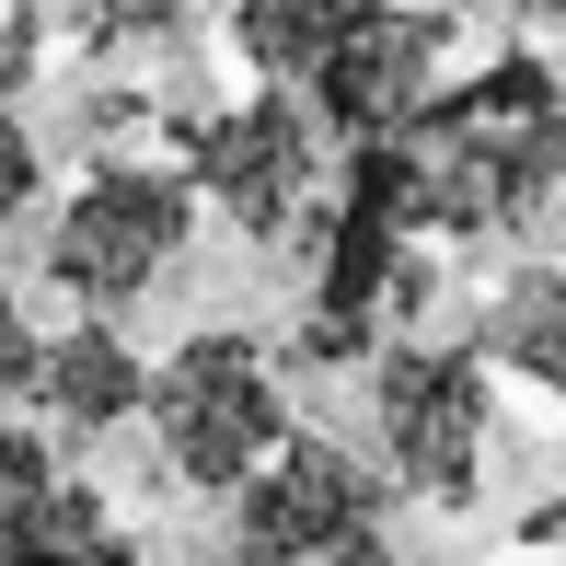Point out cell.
<instances>
[{"mask_svg": "<svg viewBox=\"0 0 566 566\" xmlns=\"http://www.w3.org/2000/svg\"><path fill=\"white\" fill-rule=\"evenodd\" d=\"M405 186H417V231H521L566 186V82L544 46H497L474 82H440L428 116L405 127Z\"/></svg>", "mask_w": 566, "mask_h": 566, "instance_id": "6da1fadb", "label": "cell"}, {"mask_svg": "<svg viewBox=\"0 0 566 566\" xmlns=\"http://www.w3.org/2000/svg\"><path fill=\"white\" fill-rule=\"evenodd\" d=\"M428 301V254H417V186H405V150H358L347 197L324 220V277H313V313H301V358H370L381 324H405Z\"/></svg>", "mask_w": 566, "mask_h": 566, "instance_id": "7a4b0ae2", "label": "cell"}, {"mask_svg": "<svg viewBox=\"0 0 566 566\" xmlns=\"http://www.w3.org/2000/svg\"><path fill=\"white\" fill-rule=\"evenodd\" d=\"M150 428H163V462L197 485V497H243L266 474V451L290 440V394H277V358L243 324H209L150 370Z\"/></svg>", "mask_w": 566, "mask_h": 566, "instance_id": "3957f363", "label": "cell"}, {"mask_svg": "<svg viewBox=\"0 0 566 566\" xmlns=\"http://www.w3.org/2000/svg\"><path fill=\"white\" fill-rule=\"evenodd\" d=\"M186 231H197V186L174 163H93L82 197L59 209V231H46V277H59L82 313L116 324L139 290L174 277Z\"/></svg>", "mask_w": 566, "mask_h": 566, "instance_id": "277c9868", "label": "cell"}, {"mask_svg": "<svg viewBox=\"0 0 566 566\" xmlns=\"http://www.w3.org/2000/svg\"><path fill=\"white\" fill-rule=\"evenodd\" d=\"M370 440L381 474L428 509H474L485 485V347H381L370 358Z\"/></svg>", "mask_w": 566, "mask_h": 566, "instance_id": "5b68a950", "label": "cell"}, {"mask_svg": "<svg viewBox=\"0 0 566 566\" xmlns=\"http://www.w3.org/2000/svg\"><path fill=\"white\" fill-rule=\"evenodd\" d=\"M186 186L209 197L231 231L277 243V231L313 209V186H324V116L290 105L277 82L243 93V105H220V116H197L186 127Z\"/></svg>", "mask_w": 566, "mask_h": 566, "instance_id": "8992f818", "label": "cell"}, {"mask_svg": "<svg viewBox=\"0 0 566 566\" xmlns=\"http://www.w3.org/2000/svg\"><path fill=\"white\" fill-rule=\"evenodd\" d=\"M358 532H381V474L313 428H290L266 451V474L231 497V566H324Z\"/></svg>", "mask_w": 566, "mask_h": 566, "instance_id": "52a82bcc", "label": "cell"}, {"mask_svg": "<svg viewBox=\"0 0 566 566\" xmlns=\"http://www.w3.org/2000/svg\"><path fill=\"white\" fill-rule=\"evenodd\" d=\"M440 59H451V12H417V0H358L347 35L324 46L313 70V116L336 127L347 150H381L428 116L440 93Z\"/></svg>", "mask_w": 566, "mask_h": 566, "instance_id": "ba28073f", "label": "cell"}, {"mask_svg": "<svg viewBox=\"0 0 566 566\" xmlns=\"http://www.w3.org/2000/svg\"><path fill=\"white\" fill-rule=\"evenodd\" d=\"M0 566H139L116 509L35 428H0Z\"/></svg>", "mask_w": 566, "mask_h": 566, "instance_id": "9c48e42d", "label": "cell"}, {"mask_svg": "<svg viewBox=\"0 0 566 566\" xmlns=\"http://www.w3.org/2000/svg\"><path fill=\"white\" fill-rule=\"evenodd\" d=\"M0 394L46 405L59 428H116V417H139V405H150V370H139V347L93 313V324H70V336H46V347L23 336L12 358H0Z\"/></svg>", "mask_w": 566, "mask_h": 566, "instance_id": "30bf717a", "label": "cell"}, {"mask_svg": "<svg viewBox=\"0 0 566 566\" xmlns=\"http://www.w3.org/2000/svg\"><path fill=\"white\" fill-rule=\"evenodd\" d=\"M485 370H521L544 405H566V266H521L485 301Z\"/></svg>", "mask_w": 566, "mask_h": 566, "instance_id": "8fae6325", "label": "cell"}, {"mask_svg": "<svg viewBox=\"0 0 566 566\" xmlns=\"http://www.w3.org/2000/svg\"><path fill=\"white\" fill-rule=\"evenodd\" d=\"M347 12L358 0H243V12H231V46H243V70H266V82L290 93V82L324 70V46L347 35Z\"/></svg>", "mask_w": 566, "mask_h": 566, "instance_id": "7c38bea8", "label": "cell"}, {"mask_svg": "<svg viewBox=\"0 0 566 566\" xmlns=\"http://www.w3.org/2000/svg\"><path fill=\"white\" fill-rule=\"evenodd\" d=\"M186 35V0H82V46L127 59V46H174Z\"/></svg>", "mask_w": 566, "mask_h": 566, "instance_id": "4fadbf2b", "label": "cell"}, {"mask_svg": "<svg viewBox=\"0 0 566 566\" xmlns=\"http://www.w3.org/2000/svg\"><path fill=\"white\" fill-rule=\"evenodd\" d=\"M12 209H35V139H23V116L0 105V220Z\"/></svg>", "mask_w": 566, "mask_h": 566, "instance_id": "5bb4252c", "label": "cell"}, {"mask_svg": "<svg viewBox=\"0 0 566 566\" xmlns=\"http://www.w3.org/2000/svg\"><path fill=\"white\" fill-rule=\"evenodd\" d=\"M462 12H497V23H521V35H566V0H462Z\"/></svg>", "mask_w": 566, "mask_h": 566, "instance_id": "9a60e30c", "label": "cell"}, {"mask_svg": "<svg viewBox=\"0 0 566 566\" xmlns=\"http://www.w3.org/2000/svg\"><path fill=\"white\" fill-rule=\"evenodd\" d=\"M324 566H405V555L381 544V532H358V544H347V555H324Z\"/></svg>", "mask_w": 566, "mask_h": 566, "instance_id": "2e32d148", "label": "cell"}, {"mask_svg": "<svg viewBox=\"0 0 566 566\" xmlns=\"http://www.w3.org/2000/svg\"><path fill=\"white\" fill-rule=\"evenodd\" d=\"M23 347V313H12V277H0V358Z\"/></svg>", "mask_w": 566, "mask_h": 566, "instance_id": "e0dca14e", "label": "cell"}]
</instances>
